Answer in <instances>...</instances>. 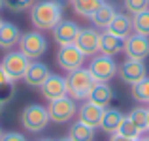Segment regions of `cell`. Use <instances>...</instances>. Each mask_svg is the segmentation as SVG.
I'll return each instance as SVG.
<instances>
[{
    "instance_id": "1",
    "label": "cell",
    "mask_w": 149,
    "mask_h": 141,
    "mask_svg": "<svg viewBox=\"0 0 149 141\" xmlns=\"http://www.w3.org/2000/svg\"><path fill=\"white\" fill-rule=\"evenodd\" d=\"M62 21V4L57 0H40L30 8V23L36 30H53Z\"/></svg>"
},
{
    "instance_id": "2",
    "label": "cell",
    "mask_w": 149,
    "mask_h": 141,
    "mask_svg": "<svg viewBox=\"0 0 149 141\" xmlns=\"http://www.w3.org/2000/svg\"><path fill=\"white\" fill-rule=\"evenodd\" d=\"M95 83H96V79L89 72V68H77L74 72H68V75H66L68 96L74 98V100H87Z\"/></svg>"
},
{
    "instance_id": "3",
    "label": "cell",
    "mask_w": 149,
    "mask_h": 141,
    "mask_svg": "<svg viewBox=\"0 0 149 141\" xmlns=\"http://www.w3.org/2000/svg\"><path fill=\"white\" fill-rule=\"evenodd\" d=\"M49 122L51 120H49L47 107H44L40 104H29L21 113V124L30 134H40L42 130L47 128Z\"/></svg>"
},
{
    "instance_id": "4",
    "label": "cell",
    "mask_w": 149,
    "mask_h": 141,
    "mask_svg": "<svg viewBox=\"0 0 149 141\" xmlns=\"http://www.w3.org/2000/svg\"><path fill=\"white\" fill-rule=\"evenodd\" d=\"M19 51L30 60H38L47 51V40L42 32H25L19 40Z\"/></svg>"
},
{
    "instance_id": "5",
    "label": "cell",
    "mask_w": 149,
    "mask_h": 141,
    "mask_svg": "<svg viewBox=\"0 0 149 141\" xmlns=\"http://www.w3.org/2000/svg\"><path fill=\"white\" fill-rule=\"evenodd\" d=\"M117 70H119V66L113 60V57H108V55H102V53L95 55L89 62V72L100 83H109L117 75Z\"/></svg>"
},
{
    "instance_id": "6",
    "label": "cell",
    "mask_w": 149,
    "mask_h": 141,
    "mask_svg": "<svg viewBox=\"0 0 149 141\" xmlns=\"http://www.w3.org/2000/svg\"><path fill=\"white\" fill-rule=\"evenodd\" d=\"M30 58H26L21 51H8L4 55V58L0 60V66L4 68V72L8 73L11 81H17V79H23L30 66Z\"/></svg>"
},
{
    "instance_id": "7",
    "label": "cell",
    "mask_w": 149,
    "mask_h": 141,
    "mask_svg": "<svg viewBox=\"0 0 149 141\" xmlns=\"http://www.w3.org/2000/svg\"><path fill=\"white\" fill-rule=\"evenodd\" d=\"M47 113H49V120L51 122L64 124V122H70V120L76 117L77 105H76V102H74V98L64 96V98H58V100L49 102Z\"/></svg>"
},
{
    "instance_id": "8",
    "label": "cell",
    "mask_w": 149,
    "mask_h": 141,
    "mask_svg": "<svg viewBox=\"0 0 149 141\" xmlns=\"http://www.w3.org/2000/svg\"><path fill=\"white\" fill-rule=\"evenodd\" d=\"M57 62L64 72H74L77 68H83L85 55L77 49L76 44L70 45H61L57 51Z\"/></svg>"
},
{
    "instance_id": "9",
    "label": "cell",
    "mask_w": 149,
    "mask_h": 141,
    "mask_svg": "<svg viewBox=\"0 0 149 141\" xmlns=\"http://www.w3.org/2000/svg\"><path fill=\"white\" fill-rule=\"evenodd\" d=\"M123 51L127 58L132 60H146L149 57V38L140 34H130L123 40Z\"/></svg>"
},
{
    "instance_id": "10",
    "label": "cell",
    "mask_w": 149,
    "mask_h": 141,
    "mask_svg": "<svg viewBox=\"0 0 149 141\" xmlns=\"http://www.w3.org/2000/svg\"><path fill=\"white\" fill-rule=\"evenodd\" d=\"M117 73H119V77H121L123 83H127V85L132 87V85L140 83L143 77H147V68H146V64H143V60H132V58H127L125 62L119 64Z\"/></svg>"
},
{
    "instance_id": "11",
    "label": "cell",
    "mask_w": 149,
    "mask_h": 141,
    "mask_svg": "<svg viewBox=\"0 0 149 141\" xmlns=\"http://www.w3.org/2000/svg\"><path fill=\"white\" fill-rule=\"evenodd\" d=\"M42 96L47 102L58 100V98L68 96V88H66V77H61L57 73H51V75L45 79V83L40 87Z\"/></svg>"
},
{
    "instance_id": "12",
    "label": "cell",
    "mask_w": 149,
    "mask_h": 141,
    "mask_svg": "<svg viewBox=\"0 0 149 141\" xmlns=\"http://www.w3.org/2000/svg\"><path fill=\"white\" fill-rule=\"evenodd\" d=\"M79 25L76 21H70V19H62L57 26L53 28V38L58 45H70L76 44L77 34H79Z\"/></svg>"
},
{
    "instance_id": "13",
    "label": "cell",
    "mask_w": 149,
    "mask_h": 141,
    "mask_svg": "<svg viewBox=\"0 0 149 141\" xmlns=\"http://www.w3.org/2000/svg\"><path fill=\"white\" fill-rule=\"evenodd\" d=\"M98 40H100V32H96L95 28L87 26V28L79 30L76 45L85 57H95V55L98 53Z\"/></svg>"
},
{
    "instance_id": "14",
    "label": "cell",
    "mask_w": 149,
    "mask_h": 141,
    "mask_svg": "<svg viewBox=\"0 0 149 141\" xmlns=\"http://www.w3.org/2000/svg\"><path fill=\"white\" fill-rule=\"evenodd\" d=\"M104 111L106 107H100V105L93 104V102H85L79 109H77V117H79L81 122H85L91 128H100L102 119H104Z\"/></svg>"
},
{
    "instance_id": "15",
    "label": "cell",
    "mask_w": 149,
    "mask_h": 141,
    "mask_svg": "<svg viewBox=\"0 0 149 141\" xmlns=\"http://www.w3.org/2000/svg\"><path fill=\"white\" fill-rule=\"evenodd\" d=\"M49 75H51V72H49V68L44 64V62H30V66H29V70H26L25 77H23V81L32 88H40Z\"/></svg>"
},
{
    "instance_id": "16",
    "label": "cell",
    "mask_w": 149,
    "mask_h": 141,
    "mask_svg": "<svg viewBox=\"0 0 149 141\" xmlns=\"http://www.w3.org/2000/svg\"><path fill=\"white\" fill-rule=\"evenodd\" d=\"M21 40V30L17 25L10 21H2L0 23V49L10 51L11 47H15Z\"/></svg>"
},
{
    "instance_id": "17",
    "label": "cell",
    "mask_w": 149,
    "mask_h": 141,
    "mask_svg": "<svg viewBox=\"0 0 149 141\" xmlns=\"http://www.w3.org/2000/svg\"><path fill=\"white\" fill-rule=\"evenodd\" d=\"M87 100L93 102V104H96V105H100V107H108L113 100V88L109 87V83H100V81H96L95 87L89 92Z\"/></svg>"
},
{
    "instance_id": "18",
    "label": "cell",
    "mask_w": 149,
    "mask_h": 141,
    "mask_svg": "<svg viewBox=\"0 0 149 141\" xmlns=\"http://www.w3.org/2000/svg\"><path fill=\"white\" fill-rule=\"evenodd\" d=\"M123 120H125V115L119 111V109H115V107H106V111H104V119H102V124H100V128H102V132H106V134H117L119 132V128H121V124H123Z\"/></svg>"
},
{
    "instance_id": "19",
    "label": "cell",
    "mask_w": 149,
    "mask_h": 141,
    "mask_svg": "<svg viewBox=\"0 0 149 141\" xmlns=\"http://www.w3.org/2000/svg\"><path fill=\"white\" fill-rule=\"evenodd\" d=\"M109 34H113V36L121 38V40H125L127 36H130V32L134 28H132V19L127 17L125 13H115V17L111 19V23H109L108 28Z\"/></svg>"
},
{
    "instance_id": "20",
    "label": "cell",
    "mask_w": 149,
    "mask_h": 141,
    "mask_svg": "<svg viewBox=\"0 0 149 141\" xmlns=\"http://www.w3.org/2000/svg\"><path fill=\"white\" fill-rule=\"evenodd\" d=\"M98 51L102 55H108V57H115L123 51V40L113 34H109L108 30L100 34V40H98Z\"/></svg>"
},
{
    "instance_id": "21",
    "label": "cell",
    "mask_w": 149,
    "mask_h": 141,
    "mask_svg": "<svg viewBox=\"0 0 149 141\" xmlns=\"http://www.w3.org/2000/svg\"><path fill=\"white\" fill-rule=\"evenodd\" d=\"M115 8L111 6V4H102V6L98 8V10L95 11V13L91 15V21H93V25L96 26V28H108L109 26V23H111V19L115 17Z\"/></svg>"
},
{
    "instance_id": "22",
    "label": "cell",
    "mask_w": 149,
    "mask_h": 141,
    "mask_svg": "<svg viewBox=\"0 0 149 141\" xmlns=\"http://www.w3.org/2000/svg\"><path fill=\"white\" fill-rule=\"evenodd\" d=\"M68 138L72 141H93L95 139V128H91L85 122L77 120V122L72 124V128L68 132Z\"/></svg>"
},
{
    "instance_id": "23",
    "label": "cell",
    "mask_w": 149,
    "mask_h": 141,
    "mask_svg": "<svg viewBox=\"0 0 149 141\" xmlns=\"http://www.w3.org/2000/svg\"><path fill=\"white\" fill-rule=\"evenodd\" d=\"M104 4V0H72V10L81 17H89Z\"/></svg>"
},
{
    "instance_id": "24",
    "label": "cell",
    "mask_w": 149,
    "mask_h": 141,
    "mask_svg": "<svg viewBox=\"0 0 149 141\" xmlns=\"http://www.w3.org/2000/svg\"><path fill=\"white\" fill-rule=\"evenodd\" d=\"M132 28H134L136 34L149 38V8L136 15H132Z\"/></svg>"
},
{
    "instance_id": "25",
    "label": "cell",
    "mask_w": 149,
    "mask_h": 141,
    "mask_svg": "<svg viewBox=\"0 0 149 141\" xmlns=\"http://www.w3.org/2000/svg\"><path fill=\"white\" fill-rule=\"evenodd\" d=\"M132 98L140 104H149V77H143L140 83L132 85Z\"/></svg>"
},
{
    "instance_id": "26",
    "label": "cell",
    "mask_w": 149,
    "mask_h": 141,
    "mask_svg": "<svg viewBox=\"0 0 149 141\" xmlns=\"http://www.w3.org/2000/svg\"><path fill=\"white\" fill-rule=\"evenodd\" d=\"M128 119L136 124L142 132H147V119H149V109L147 107H136L128 113Z\"/></svg>"
},
{
    "instance_id": "27",
    "label": "cell",
    "mask_w": 149,
    "mask_h": 141,
    "mask_svg": "<svg viewBox=\"0 0 149 141\" xmlns=\"http://www.w3.org/2000/svg\"><path fill=\"white\" fill-rule=\"evenodd\" d=\"M117 134H121L123 138H128V139H138L143 132L140 130V128L136 126V124L132 122L128 117H125V120H123V124H121V128H119V132H117Z\"/></svg>"
},
{
    "instance_id": "28",
    "label": "cell",
    "mask_w": 149,
    "mask_h": 141,
    "mask_svg": "<svg viewBox=\"0 0 149 141\" xmlns=\"http://www.w3.org/2000/svg\"><path fill=\"white\" fill-rule=\"evenodd\" d=\"M34 2L36 0H4V8L10 10L11 13H21V11L30 10Z\"/></svg>"
},
{
    "instance_id": "29",
    "label": "cell",
    "mask_w": 149,
    "mask_h": 141,
    "mask_svg": "<svg viewBox=\"0 0 149 141\" xmlns=\"http://www.w3.org/2000/svg\"><path fill=\"white\" fill-rule=\"evenodd\" d=\"M15 96V85L13 81H6V83H0V104L8 105Z\"/></svg>"
},
{
    "instance_id": "30",
    "label": "cell",
    "mask_w": 149,
    "mask_h": 141,
    "mask_svg": "<svg viewBox=\"0 0 149 141\" xmlns=\"http://www.w3.org/2000/svg\"><path fill=\"white\" fill-rule=\"evenodd\" d=\"M123 4H125V10L130 15H136L149 8V0H123Z\"/></svg>"
},
{
    "instance_id": "31",
    "label": "cell",
    "mask_w": 149,
    "mask_h": 141,
    "mask_svg": "<svg viewBox=\"0 0 149 141\" xmlns=\"http://www.w3.org/2000/svg\"><path fill=\"white\" fill-rule=\"evenodd\" d=\"M0 141H29V139L19 132H6V134H2Z\"/></svg>"
},
{
    "instance_id": "32",
    "label": "cell",
    "mask_w": 149,
    "mask_h": 141,
    "mask_svg": "<svg viewBox=\"0 0 149 141\" xmlns=\"http://www.w3.org/2000/svg\"><path fill=\"white\" fill-rule=\"evenodd\" d=\"M109 141H130V139H128V138H123L121 134H111Z\"/></svg>"
},
{
    "instance_id": "33",
    "label": "cell",
    "mask_w": 149,
    "mask_h": 141,
    "mask_svg": "<svg viewBox=\"0 0 149 141\" xmlns=\"http://www.w3.org/2000/svg\"><path fill=\"white\" fill-rule=\"evenodd\" d=\"M6 81H11V79L8 77V73L4 72V68L0 66V83H6Z\"/></svg>"
},
{
    "instance_id": "34",
    "label": "cell",
    "mask_w": 149,
    "mask_h": 141,
    "mask_svg": "<svg viewBox=\"0 0 149 141\" xmlns=\"http://www.w3.org/2000/svg\"><path fill=\"white\" fill-rule=\"evenodd\" d=\"M57 141H72L70 138H62V139H57Z\"/></svg>"
},
{
    "instance_id": "35",
    "label": "cell",
    "mask_w": 149,
    "mask_h": 141,
    "mask_svg": "<svg viewBox=\"0 0 149 141\" xmlns=\"http://www.w3.org/2000/svg\"><path fill=\"white\" fill-rule=\"evenodd\" d=\"M2 8H4V0H0V10H2Z\"/></svg>"
},
{
    "instance_id": "36",
    "label": "cell",
    "mask_w": 149,
    "mask_h": 141,
    "mask_svg": "<svg viewBox=\"0 0 149 141\" xmlns=\"http://www.w3.org/2000/svg\"><path fill=\"white\" fill-rule=\"evenodd\" d=\"M2 107H4V105H2V104H0V115H2Z\"/></svg>"
},
{
    "instance_id": "37",
    "label": "cell",
    "mask_w": 149,
    "mask_h": 141,
    "mask_svg": "<svg viewBox=\"0 0 149 141\" xmlns=\"http://www.w3.org/2000/svg\"><path fill=\"white\" fill-rule=\"evenodd\" d=\"M40 141H53V139H47V138H45V139H40Z\"/></svg>"
},
{
    "instance_id": "38",
    "label": "cell",
    "mask_w": 149,
    "mask_h": 141,
    "mask_svg": "<svg viewBox=\"0 0 149 141\" xmlns=\"http://www.w3.org/2000/svg\"><path fill=\"white\" fill-rule=\"evenodd\" d=\"M140 141H149V138H143V139H140Z\"/></svg>"
},
{
    "instance_id": "39",
    "label": "cell",
    "mask_w": 149,
    "mask_h": 141,
    "mask_svg": "<svg viewBox=\"0 0 149 141\" xmlns=\"http://www.w3.org/2000/svg\"><path fill=\"white\" fill-rule=\"evenodd\" d=\"M2 134H4V132H2V128H0V138H2Z\"/></svg>"
},
{
    "instance_id": "40",
    "label": "cell",
    "mask_w": 149,
    "mask_h": 141,
    "mask_svg": "<svg viewBox=\"0 0 149 141\" xmlns=\"http://www.w3.org/2000/svg\"><path fill=\"white\" fill-rule=\"evenodd\" d=\"M147 132H149V119H147Z\"/></svg>"
},
{
    "instance_id": "41",
    "label": "cell",
    "mask_w": 149,
    "mask_h": 141,
    "mask_svg": "<svg viewBox=\"0 0 149 141\" xmlns=\"http://www.w3.org/2000/svg\"><path fill=\"white\" fill-rule=\"evenodd\" d=\"M0 23H2V19H0Z\"/></svg>"
}]
</instances>
